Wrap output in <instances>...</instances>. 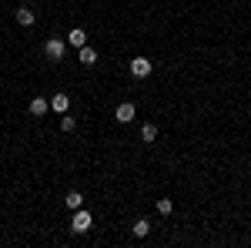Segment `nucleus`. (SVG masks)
Listing matches in <instances>:
<instances>
[{
  "instance_id": "9d476101",
  "label": "nucleus",
  "mask_w": 251,
  "mask_h": 248,
  "mask_svg": "<svg viewBox=\"0 0 251 248\" xmlns=\"http://www.w3.org/2000/svg\"><path fill=\"white\" fill-rule=\"evenodd\" d=\"M154 138H157V124H151V121H148V124H141V141H144V144H151Z\"/></svg>"
},
{
  "instance_id": "423d86ee",
  "label": "nucleus",
  "mask_w": 251,
  "mask_h": 248,
  "mask_svg": "<svg viewBox=\"0 0 251 248\" xmlns=\"http://www.w3.org/2000/svg\"><path fill=\"white\" fill-rule=\"evenodd\" d=\"M67 44H71V47H87V30H84V27H74V30H71V34H67Z\"/></svg>"
},
{
  "instance_id": "20e7f679",
  "label": "nucleus",
  "mask_w": 251,
  "mask_h": 248,
  "mask_svg": "<svg viewBox=\"0 0 251 248\" xmlns=\"http://www.w3.org/2000/svg\"><path fill=\"white\" fill-rule=\"evenodd\" d=\"M127 71H131V74H134V77H148V74H151V71H154V64H151V60H148V57H134V60H131V64H127Z\"/></svg>"
},
{
  "instance_id": "ddd939ff",
  "label": "nucleus",
  "mask_w": 251,
  "mask_h": 248,
  "mask_svg": "<svg viewBox=\"0 0 251 248\" xmlns=\"http://www.w3.org/2000/svg\"><path fill=\"white\" fill-rule=\"evenodd\" d=\"M74 128H77V117H71V114H60V131H64V134H71Z\"/></svg>"
},
{
  "instance_id": "f257e3e1",
  "label": "nucleus",
  "mask_w": 251,
  "mask_h": 248,
  "mask_svg": "<svg viewBox=\"0 0 251 248\" xmlns=\"http://www.w3.org/2000/svg\"><path fill=\"white\" fill-rule=\"evenodd\" d=\"M91 225H94V218H91V211H87V208H77V211H74V218H71V231H74V235L91 231Z\"/></svg>"
},
{
  "instance_id": "9b49d317",
  "label": "nucleus",
  "mask_w": 251,
  "mask_h": 248,
  "mask_svg": "<svg viewBox=\"0 0 251 248\" xmlns=\"http://www.w3.org/2000/svg\"><path fill=\"white\" fill-rule=\"evenodd\" d=\"M77 57H80V64L94 67V64H97V51H94V47H80V54H77Z\"/></svg>"
},
{
  "instance_id": "4468645a",
  "label": "nucleus",
  "mask_w": 251,
  "mask_h": 248,
  "mask_svg": "<svg viewBox=\"0 0 251 248\" xmlns=\"http://www.w3.org/2000/svg\"><path fill=\"white\" fill-rule=\"evenodd\" d=\"M171 198H161V201H157V211H161V215H171Z\"/></svg>"
},
{
  "instance_id": "f03ea898",
  "label": "nucleus",
  "mask_w": 251,
  "mask_h": 248,
  "mask_svg": "<svg viewBox=\"0 0 251 248\" xmlns=\"http://www.w3.org/2000/svg\"><path fill=\"white\" fill-rule=\"evenodd\" d=\"M44 57H47V60H64V40L50 37L47 44H44Z\"/></svg>"
},
{
  "instance_id": "39448f33",
  "label": "nucleus",
  "mask_w": 251,
  "mask_h": 248,
  "mask_svg": "<svg viewBox=\"0 0 251 248\" xmlns=\"http://www.w3.org/2000/svg\"><path fill=\"white\" fill-rule=\"evenodd\" d=\"M50 111H54V114H67V111H71V97L64 94V91H57V94L50 97Z\"/></svg>"
},
{
  "instance_id": "0eeeda50",
  "label": "nucleus",
  "mask_w": 251,
  "mask_h": 248,
  "mask_svg": "<svg viewBox=\"0 0 251 248\" xmlns=\"http://www.w3.org/2000/svg\"><path fill=\"white\" fill-rule=\"evenodd\" d=\"M27 111H30V114H34V117L47 114V111H50V101H47V97H34V101L27 104Z\"/></svg>"
},
{
  "instance_id": "f8f14e48",
  "label": "nucleus",
  "mask_w": 251,
  "mask_h": 248,
  "mask_svg": "<svg viewBox=\"0 0 251 248\" xmlns=\"http://www.w3.org/2000/svg\"><path fill=\"white\" fill-rule=\"evenodd\" d=\"M137 235V238H144V235H148V231H151V221H148V218H137L134 221V228H131Z\"/></svg>"
},
{
  "instance_id": "6e6552de",
  "label": "nucleus",
  "mask_w": 251,
  "mask_h": 248,
  "mask_svg": "<svg viewBox=\"0 0 251 248\" xmlns=\"http://www.w3.org/2000/svg\"><path fill=\"white\" fill-rule=\"evenodd\" d=\"M34 20H37V14H34L30 7H17V24L20 27H30Z\"/></svg>"
},
{
  "instance_id": "7ed1b4c3",
  "label": "nucleus",
  "mask_w": 251,
  "mask_h": 248,
  "mask_svg": "<svg viewBox=\"0 0 251 248\" xmlns=\"http://www.w3.org/2000/svg\"><path fill=\"white\" fill-rule=\"evenodd\" d=\"M114 117H117V124H131V121L137 117V108L131 104V101H124V104H117Z\"/></svg>"
},
{
  "instance_id": "1a4fd4ad",
  "label": "nucleus",
  "mask_w": 251,
  "mask_h": 248,
  "mask_svg": "<svg viewBox=\"0 0 251 248\" xmlns=\"http://www.w3.org/2000/svg\"><path fill=\"white\" fill-rule=\"evenodd\" d=\"M64 205H67L71 211L84 208V194H80V191H67V198H64Z\"/></svg>"
}]
</instances>
